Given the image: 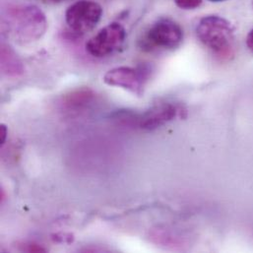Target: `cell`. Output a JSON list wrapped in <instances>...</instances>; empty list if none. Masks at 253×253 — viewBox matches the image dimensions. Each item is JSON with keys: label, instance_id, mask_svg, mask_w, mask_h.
<instances>
[{"label": "cell", "instance_id": "obj_4", "mask_svg": "<svg viewBox=\"0 0 253 253\" xmlns=\"http://www.w3.org/2000/svg\"><path fill=\"white\" fill-rule=\"evenodd\" d=\"M126 31L120 23H111L100 30L86 43L87 51L94 57L103 58L119 51L125 44Z\"/></svg>", "mask_w": 253, "mask_h": 253}, {"label": "cell", "instance_id": "obj_12", "mask_svg": "<svg viewBox=\"0 0 253 253\" xmlns=\"http://www.w3.org/2000/svg\"><path fill=\"white\" fill-rule=\"evenodd\" d=\"M211 2H222V1H226V0H209Z\"/></svg>", "mask_w": 253, "mask_h": 253}, {"label": "cell", "instance_id": "obj_3", "mask_svg": "<svg viewBox=\"0 0 253 253\" xmlns=\"http://www.w3.org/2000/svg\"><path fill=\"white\" fill-rule=\"evenodd\" d=\"M183 31L179 24L169 18L157 20L140 40V47L145 51L173 49L180 45Z\"/></svg>", "mask_w": 253, "mask_h": 253}, {"label": "cell", "instance_id": "obj_2", "mask_svg": "<svg viewBox=\"0 0 253 253\" xmlns=\"http://www.w3.org/2000/svg\"><path fill=\"white\" fill-rule=\"evenodd\" d=\"M6 25L16 42L28 44L40 40L45 34L47 20L38 6L21 5L9 11Z\"/></svg>", "mask_w": 253, "mask_h": 253}, {"label": "cell", "instance_id": "obj_8", "mask_svg": "<svg viewBox=\"0 0 253 253\" xmlns=\"http://www.w3.org/2000/svg\"><path fill=\"white\" fill-rule=\"evenodd\" d=\"M1 69L10 77H18L23 74V64L16 52L7 44L1 45Z\"/></svg>", "mask_w": 253, "mask_h": 253}, {"label": "cell", "instance_id": "obj_9", "mask_svg": "<svg viewBox=\"0 0 253 253\" xmlns=\"http://www.w3.org/2000/svg\"><path fill=\"white\" fill-rule=\"evenodd\" d=\"M174 2L180 9L193 10L201 5L202 0H174Z\"/></svg>", "mask_w": 253, "mask_h": 253}, {"label": "cell", "instance_id": "obj_11", "mask_svg": "<svg viewBox=\"0 0 253 253\" xmlns=\"http://www.w3.org/2000/svg\"><path fill=\"white\" fill-rule=\"evenodd\" d=\"M247 45H248L249 49L253 52V29L249 33V35L247 37Z\"/></svg>", "mask_w": 253, "mask_h": 253}, {"label": "cell", "instance_id": "obj_7", "mask_svg": "<svg viewBox=\"0 0 253 253\" xmlns=\"http://www.w3.org/2000/svg\"><path fill=\"white\" fill-rule=\"evenodd\" d=\"M149 72L150 70L144 66L139 68L121 66L108 71L104 81L109 86L119 87L136 96H141L144 92Z\"/></svg>", "mask_w": 253, "mask_h": 253}, {"label": "cell", "instance_id": "obj_5", "mask_svg": "<svg viewBox=\"0 0 253 253\" xmlns=\"http://www.w3.org/2000/svg\"><path fill=\"white\" fill-rule=\"evenodd\" d=\"M102 16L103 8L98 2L79 0L68 7L65 12V21L74 33L85 34L99 24Z\"/></svg>", "mask_w": 253, "mask_h": 253}, {"label": "cell", "instance_id": "obj_10", "mask_svg": "<svg viewBox=\"0 0 253 253\" xmlns=\"http://www.w3.org/2000/svg\"><path fill=\"white\" fill-rule=\"evenodd\" d=\"M7 132H8V129L6 126L4 125H1L0 126V144L3 145L6 141V138H7Z\"/></svg>", "mask_w": 253, "mask_h": 253}, {"label": "cell", "instance_id": "obj_13", "mask_svg": "<svg viewBox=\"0 0 253 253\" xmlns=\"http://www.w3.org/2000/svg\"><path fill=\"white\" fill-rule=\"evenodd\" d=\"M49 1H54V2H58V1H61V0H49Z\"/></svg>", "mask_w": 253, "mask_h": 253}, {"label": "cell", "instance_id": "obj_1", "mask_svg": "<svg viewBox=\"0 0 253 253\" xmlns=\"http://www.w3.org/2000/svg\"><path fill=\"white\" fill-rule=\"evenodd\" d=\"M199 41L211 52L222 60H229L235 55L236 38L232 24L217 15L205 16L196 26Z\"/></svg>", "mask_w": 253, "mask_h": 253}, {"label": "cell", "instance_id": "obj_6", "mask_svg": "<svg viewBox=\"0 0 253 253\" xmlns=\"http://www.w3.org/2000/svg\"><path fill=\"white\" fill-rule=\"evenodd\" d=\"M185 110L182 106L174 103H161L150 108L143 114L132 113L131 125H135L143 130H155L163 126L176 118L183 117Z\"/></svg>", "mask_w": 253, "mask_h": 253}]
</instances>
